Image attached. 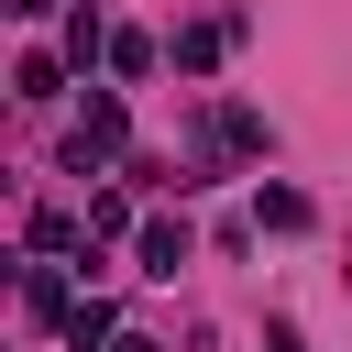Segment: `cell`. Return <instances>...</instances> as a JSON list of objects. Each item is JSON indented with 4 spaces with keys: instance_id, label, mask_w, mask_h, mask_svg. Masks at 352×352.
Here are the masks:
<instances>
[{
    "instance_id": "obj_1",
    "label": "cell",
    "mask_w": 352,
    "mask_h": 352,
    "mask_svg": "<svg viewBox=\"0 0 352 352\" xmlns=\"http://www.w3.org/2000/svg\"><path fill=\"white\" fill-rule=\"evenodd\" d=\"M231 33H242V11H209V22H187V33H176V77H209V66L231 55Z\"/></svg>"
},
{
    "instance_id": "obj_2",
    "label": "cell",
    "mask_w": 352,
    "mask_h": 352,
    "mask_svg": "<svg viewBox=\"0 0 352 352\" xmlns=\"http://www.w3.org/2000/svg\"><path fill=\"white\" fill-rule=\"evenodd\" d=\"M99 154H121V99H88V121L66 132V176H88Z\"/></svg>"
},
{
    "instance_id": "obj_3",
    "label": "cell",
    "mask_w": 352,
    "mask_h": 352,
    "mask_svg": "<svg viewBox=\"0 0 352 352\" xmlns=\"http://www.w3.org/2000/svg\"><path fill=\"white\" fill-rule=\"evenodd\" d=\"M187 264V220H143V275H176Z\"/></svg>"
},
{
    "instance_id": "obj_4",
    "label": "cell",
    "mask_w": 352,
    "mask_h": 352,
    "mask_svg": "<svg viewBox=\"0 0 352 352\" xmlns=\"http://www.w3.org/2000/svg\"><path fill=\"white\" fill-rule=\"evenodd\" d=\"M253 231H308V198H297V187H264V198H253Z\"/></svg>"
},
{
    "instance_id": "obj_5",
    "label": "cell",
    "mask_w": 352,
    "mask_h": 352,
    "mask_svg": "<svg viewBox=\"0 0 352 352\" xmlns=\"http://www.w3.org/2000/svg\"><path fill=\"white\" fill-rule=\"evenodd\" d=\"M22 308H33V319H66L77 297H66V275H55V264H33V275H22Z\"/></svg>"
},
{
    "instance_id": "obj_6",
    "label": "cell",
    "mask_w": 352,
    "mask_h": 352,
    "mask_svg": "<svg viewBox=\"0 0 352 352\" xmlns=\"http://www.w3.org/2000/svg\"><path fill=\"white\" fill-rule=\"evenodd\" d=\"M66 341H77V352H88V341H121V319H110V297H77V308H66Z\"/></svg>"
},
{
    "instance_id": "obj_7",
    "label": "cell",
    "mask_w": 352,
    "mask_h": 352,
    "mask_svg": "<svg viewBox=\"0 0 352 352\" xmlns=\"http://www.w3.org/2000/svg\"><path fill=\"white\" fill-rule=\"evenodd\" d=\"M11 88H22V99H55V88H66V66H55V55H22V66H11Z\"/></svg>"
},
{
    "instance_id": "obj_8",
    "label": "cell",
    "mask_w": 352,
    "mask_h": 352,
    "mask_svg": "<svg viewBox=\"0 0 352 352\" xmlns=\"http://www.w3.org/2000/svg\"><path fill=\"white\" fill-rule=\"evenodd\" d=\"M220 143H242V154H264V110H242V99H231V110H220Z\"/></svg>"
},
{
    "instance_id": "obj_9",
    "label": "cell",
    "mask_w": 352,
    "mask_h": 352,
    "mask_svg": "<svg viewBox=\"0 0 352 352\" xmlns=\"http://www.w3.org/2000/svg\"><path fill=\"white\" fill-rule=\"evenodd\" d=\"M110 352H165V341H143V330H121V341H110Z\"/></svg>"
}]
</instances>
